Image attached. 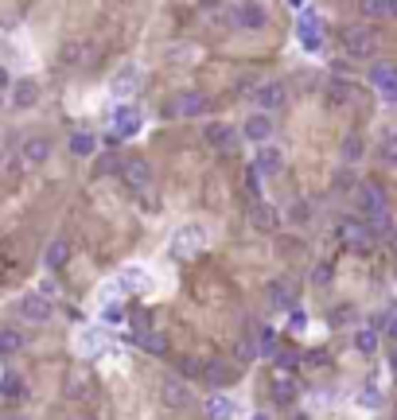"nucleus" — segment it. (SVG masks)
<instances>
[{
  "label": "nucleus",
  "instance_id": "nucleus-23",
  "mask_svg": "<svg viewBox=\"0 0 397 420\" xmlns=\"http://www.w3.org/2000/svg\"><path fill=\"white\" fill-rule=\"evenodd\" d=\"M43 261H47V269H63L66 261H70V242H51L47 245V253H43Z\"/></svg>",
  "mask_w": 397,
  "mask_h": 420
},
{
  "label": "nucleus",
  "instance_id": "nucleus-5",
  "mask_svg": "<svg viewBox=\"0 0 397 420\" xmlns=\"http://www.w3.org/2000/svg\"><path fill=\"white\" fill-rule=\"evenodd\" d=\"M206 94H198V90H187V94H179L176 102L168 105V113H179V117H203L206 113Z\"/></svg>",
  "mask_w": 397,
  "mask_h": 420
},
{
  "label": "nucleus",
  "instance_id": "nucleus-19",
  "mask_svg": "<svg viewBox=\"0 0 397 420\" xmlns=\"http://www.w3.org/2000/svg\"><path fill=\"white\" fill-rule=\"evenodd\" d=\"M47 156H51V140L47 136H28L23 140V160L28 163H47Z\"/></svg>",
  "mask_w": 397,
  "mask_h": 420
},
{
  "label": "nucleus",
  "instance_id": "nucleus-37",
  "mask_svg": "<svg viewBox=\"0 0 397 420\" xmlns=\"http://www.w3.org/2000/svg\"><path fill=\"white\" fill-rule=\"evenodd\" d=\"M272 358H277V366H280V370H288V374H292V366H296V350H277Z\"/></svg>",
  "mask_w": 397,
  "mask_h": 420
},
{
  "label": "nucleus",
  "instance_id": "nucleus-1",
  "mask_svg": "<svg viewBox=\"0 0 397 420\" xmlns=\"http://www.w3.org/2000/svg\"><path fill=\"white\" fill-rule=\"evenodd\" d=\"M343 47L346 55H354V59H370V55L378 51V36L370 23H351V28L343 31Z\"/></svg>",
  "mask_w": 397,
  "mask_h": 420
},
{
  "label": "nucleus",
  "instance_id": "nucleus-35",
  "mask_svg": "<svg viewBox=\"0 0 397 420\" xmlns=\"http://www.w3.org/2000/svg\"><path fill=\"white\" fill-rule=\"evenodd\" d=\"M230 377H234V374H230V370H218V362H214V366L206 370V382H211V385H226Z\"/></svg>",
  "mask_w": 397,
  "mask_h": 420
},
{
  "label": "nucleus",
  "instance_id": "nucleus-34",
  "mask_svg": "<svg viewBox=\"0 0 397 420\" xmlns=\"http://www.w3.org/2000/svg\"><path fill=\"white\" fill-rule=\"evenodd\" d=\"M362 156V140L359 136H346L343 140V160H359Z\"/></svg>",
  "mask_w": 397,
  "mask_h": 420
},
{
  "label": "nucleus",
  "instance_id": "nucleus-15",
  "mask_svg": "<svg viewBox=\"0 0 397 420\" xmlns=\"http://www.w3.org/2000/svg\"><path fill=\"white\" fill-rule=\"evenodd\" d=\"M253 94H258L261 109H280V105H285V86H280V82H261Z\"/></svg>",
  "mask_w": 397,
  "mask_h": 420
},
{
  "label": "nucleus",
  "instance_id": "nucleus-10",
  "mask_svg": "<svg viewBox=\"0 0 397 420\" xmlns=\"http://www.w3.org/2000/svg\"><path fill=\"white\" fill-rule=\"evenodd\" d=\"M160 397H164V405H168V409H187V405H191V393H187V385L179 382V377H164Z\"/></svg>",
  "mask_w": 397,
  "mask_h": 420
},
{
  "label": "nucleus",
  "instance_id": "nucleus-27",
  "mask_svg": "<svg viewBox=\"0 0 397 420\" xmlns=\"http://www.w3.org/2000/svg\"><path fill=\"white\" fill-rule=\"evenodd\" d=\"M132 90H137V67H125L113 78V94H132Z\"/></svg>",
  "mask_w": 397,
  "mask_h": 420
},
{
  "label": "nucleus",
  "instance_id": "nucleus-49",
  "mask_svg": "<svg viewBox=\"0 0 397 420\" xmlns=\"http://www.w3.org/2000/svg\"><path fill=\"white\" fill-rule=\"evenodd\" d=\"M393 385H397V374H393Z\"/></svg>",
  "mask_w": 397,
  "mask_h": 420
},
{
  "label": "nucleus",
  "instance_id": "nucleus-14",
  "mask_svg": "<svg viewBox=\"0 0 397 420\" xmlns=\"http://www.w3.org/2000/svg\"><path fill=\"white\" fill-rule=\"evenodd\" d=\"M140 129V117H137V109H129V105H121L117 113H113V136L117 140H129L132 133Z\"/></svg>",
  "mask_w": 397,
  "mask_h": 420
},
{
  "label": "nucleus",
  "instance_id": "nucleus-31",
  "mask_svg": "<svg viewBox=\"0 0 397 420\" xmlns=\"http://www.w3.org/2000/svg\"><path fill=\"white\" fill-rule=\"evenodd\" d=\"M354 347H359L362 354H374V350H378V335H374V327H370V331H359V335H354Z\"/></svg>",
  "mask_w": 397,
  "mask_h": 420
},
{
  "label": "nucleus",
  "instance_id": "nucleus-16",
  "mask_svg": "<svg viewBox=\"0 0 397 420\" xmlns=\"http://www.w3.org/2000/svg\"><path fill=\"white\" fill-rule=\"evenodd\" d=\"M269 303L272 308H292L296 303V284L292 280H272L269 284Z\"/></svg>",
  "mask_w": 397,
  "mask_h": 420
},
{
  "label": "nucleus",
  "instance_id": "nucleus-50",
  "mask_svg": "<svg viewBox=\"0 0 397 420\" xmlns=\"http://www.w3.org/2000/svg\"><path fill=\"white\" fill-rule=\"evenodd\" d=\"M393 253H397V245H393Z\"/></svg>",
  "mask_w": 397,
  "mask_h": 420
},
{
  "label": "nucleus",
  "instance_id": "nucleus-12",
  "mask_svg": "<svg viewBox=\"0 0 397 420\" xmlns=\"http://www.w3.org/2000/svg\"><path fill=\"white\" fill-rule=\"evenodd\" d=\"M198 245H203V230H198V226H187V230H179V234H176V242H171V253H176V257H191Z\"/></svg>",
  "mask_w": 397,
  "mask_h": 420
},
{
  "label": "nucleus",
  "instance_id": "nucleus-47",
  "mask_svg": "<svg viewBox=\"0 0 397 420\" xmlns=\"http://www.w3.org/2000/svg\"><path fill=\"white\" fill-rule=\"evenodd\" d=\"M8 420H23V416H8Z\"/></svg>",
  "mask_w": 397,
  "mask_h": 420
},
{
  "label": "nucleus",
  "instance_id": "nucleus-24",
  "mask_svg": "<svg viewBox=\"0 0 397 420\" xmlns=\"http://www.w3.org/2000/svg\"><path fill=\"white\" fill-rule=\"evenodd\" d=\"M269 133H272V121L269 117H250L245 121V140H269Z\"/></svg>",
  "mask_w": 397,
  "mask_h": 420
},
{
  "label": "nucleus",
  "instance_id": "nucleus-21",
  "mask_svg": "<svg viewBox=\"0 0 397 420\" xmlns=\"http://www.w3.org/2000/svg\"><path fill=\"white\" fill-rule=\"evenodd\" d=\"M0 397H4V401H23V397H28L23 377L20 374H4V377H0Z\"/></svg>",
  "mask_w": 397,
  "mask_h": 420
},
{
  "label": "nucleus",
  "instance_id": "nucleus-18",
  "mask_svg": "<svg viewBox=\"0 0 397 420\" xmlns=\"http://www.w3.org/2000/svg\"><path fill=\"white\" fill-rule=\"evenodd\" d=\"M39 102V86L31 78H23V82H16V90H12V105L16 109H31V105Z\"/></svg>",
  "mask_w": 397,
  "mask_h": 420
},
{
  "label": "nucleus",
  "instance_id": "nucleus-28",
  "mask_svg": "<svg viewBox=\"0 0 397 420\" xmlns=\"http://www.w3.org/2000/svg\"><path fill=\"white\" fill-rule=\"evenodd\" d=\"M140 347H144L148 354H168V339L156 335V331H144V335H140Z\"/></svg>",
  "mask_w": 397,
  "mask_h": 420
},
{
  "label": "nucleus",
  "instance_id": "nucleus-29",
  "mask_svg": "<svg viewBox=\"0 0 397 420\" xmlns=\"http://www.w3.org/2000/svg\"><path fill=\"white\" fill-rule=\"evenodd\" d=\"M206 416L211 420H230V401L226 397H211L206 401Z\"/></svg>",
  "mask_w": 397,
  "mask_h": 420
},
{
  "label": "nucleus",
  "instance_id": "nucleus-26",
  "mask_svg": "<svg viewBox=\"0 0 397 420\" xmlns=\"http://www.w3.org/2000/svg\"><path fill=\"white\" fill-rule=\"evenodd\" d=\"M70 152H74V156H94V152H97L94 133H74V136H70Z\"/></svg>",
  "mask_w": 397,
  "mask_h": 420
},
{
  "label": "nucleus",
  "instance_id": "nucleus-8",
  "mask_svg": "<svg viewBox=\"0 0 397 420\" xmlns=\"http://www.w3.org/2000/svg\"><path fill=\"white\" fill-rule=\"evenodd\" d=\"M206 144H211L214 152L230 156V152H238V133L230 125H206Z\"/></svg>",
  "mask_w": 397,
  "mask_h": 420
},
{
  "label": "nucleus",
  "instance_id": "nucleus-39",
  "mask_svg": "<svg viewBox=\"0 0 397 420\" xmlns=\"http://www.w3.org/2000/svg\"><path fill=\"white\" fill-rule=\"evenodd\" d=\"M292 222H312V207H308V203H296V207H292Z\"/></svg>",
  "mask_w": 397,
  "mask_h": 420
},
{
  "label": "nucleus",
  "instance_id": "nucleus-36",
  "mask_svg": "<svg viewBox=\"0 0 397 420\" xmlns=\"http://www.w3.org/2000/svg\"><path fill=\"white\" fill-rule=\"evenodd\" d=\"M110 171H121L117 156H102V160H97V176H110Z\"/></svg>",
  "mask_w": 397,
  "mask_h": 420
},
{
  "label": "nucleus",
  "instance_id": "nucleus-9",
  "mask_svg": "<svg viewBox=\"0 0 397 420\" xmlns=\"http://www.w3.org/2000/svg\"><path fill=\"white\" fill-rule=\"evenodd\" d=\"M121 179H125L132 191H144V187L152 183V168H148L144 160H125L121 163Z\"/></svg>",
  "mask_w": 397,
  "mask_h": 420
},
{
  "label": "nucleus",
  "instance_id": "nucleus-6",
  "mask_svg": "<svg viewBox=\"0 0 397 420\" xmlns=\"http://www.w3.org/2000/svg\"><path fill=\"white\" fill-rule=\"evenodd\" d=\"M51 300H47V296H39V292H31V296H23L20 300V316L28 319V323H47V319H51Z\"/></svg>",
  "mask_w": 397,
  "mask_h": 420
},
{
  "label": "nucleus",
  "instance_id": "nucleus-7",
  "mask_svg": "<svg viewBox=\"0 0 397 420\" xmlns=\"http://www.w3.org/2000/svg\"><path fill=\"white\" fill-rule=\"evenodd\" d=\"M370 82L382 90V97L397 102V67L393 63H374V67H370Z\"/></svg>",
  "mask_w": 397,
  "mask_h": 420
},
{
  "label": "nucleus",
  "instance_id": "nucleus-13",
  "mask_svg": "<svg viewBox=\"0 0 397 420\" xmlns=\"http://www.w3.org/2000/svg\"><path fill=\"white\" fill-rule=\"evenodd\" d=\"M296 393H300L296 389V377L288 374V370H277V374H272V397H277L280 405H292Z\"/></svg>",
  "mask_w": 397,
  "mask_h": 420
},
{
  "label": "nucleus",
  "instance_id": "nucleus-3",
  "mask_svg": "<svg viewBox=\"0 0 397 420\" xmlns=\"http://www.w3.org/2000/svg\"><path fill=\"white\" fill-rule=\"evenodd\" d=\"M296 39H300L308 51H319V43H324V23H319L316 12H300V20H296Z\"/></svg>",
  "mask_w": 397,
  "mask_h": 420
},
{
  "label": "nucleus",
  "instance_id": "nucleus-42",
  "mask_svg": "<svg viewBox=\"0 0 397 420\" xmlns=\"http://www.w3.org/2000/svg\"><path fill=\"white\" fill-rule=\"evenodd\" d=\"M386 335H390V339H397V316H390V323H386Z\"/></svg>",
  "mask_w": 397,
  "mask_h": 420
},
{
  "label": "nucleus",
  "instance_id": "nucleus-4",
  "mask_svg": "<svg viewBox=\"0 0 397 420\" xmlns=\"http://www.w3.org/2000/svg\"><path fill=\"white\" fill-rule=\"evenodd\" d=\"M335 237H339L343 245H351V249H366V245H370V230L362 226V222H354V218H343V222H339V226H335Z\"/></svg>",
  "mask_w": 397,
  "mask_h": 420
},
{
  "label": "nucleus",
  "instance_id": "nucleus-44",
  "mask_svg": "<svg viewBox=\"0 0 397 420\" xmlns=\"http://www.w3.org/2000/svg\"><path fill=\"white\" fill-rule=\"evenodd\" d=\"M390 12H393V16H397V0H390Z\"/></svg>",
  "mask_w": 397,
  "mask_h": 420
},
{
  "label": "nucleus",
  "instance_id": "nucleus-41",
  "mask_svg": "<svg viewBox=\"0 0 397 420\" xmlns=\"http://www.w3.org/2000/svg\"><path fill=\"white\" fill-rule=\"evenodd\" d=\"M331 97H335V102H343V97H346V82H335V90H331Z\"/></svg>",
  "mask_w": 397,
  "mask_h": 420
},
{
  "label": "nucleus",
  "instance_id": "nucleus-20",
  "mask_svg": "<svg viewBox=\"0 0 397 420\" xmlns=\"http://www.w3.org/2000/svg\"><path fill=\"white\" fill-rule=\"evenodd\" d=\"M250 222L258 230H277V222H280V214H277V207H269V203H253V210H250Z\"/></svg>",
  "mask_w": 397,
  "mask_h": 420
},
{
  "label": "nucleus",
  "instance_id": "nucleus-22",
  "mask_svg": "<svg viewBox=\"0 0 397 420\" xmlns=\"http://www.w3.org/2000/svg\"><path fill=\"white\" fill-rule=\"evenodd\" d=\"M23 350V335L16 327H0V358H12Z\"/></svg>",
  "mask_w": 397,
  "mask_h": 420
},
{
  "label": "nucleus",
  "instance_id": "nucleus-46",
  "mask_svg": "<svg viewBox=\"0 0 397 420\" xmlns=\"http://www.w3.org/2000/svg\"><path fill=\"white\" fill-rule=\"evenodd\" d=\"M253 420H269V416H261V413H258V416H253Z\"/></svg>",
  "mask_w": 397,
  "mask_h": 420
},
{
  "label": "nucleus",
  "instance_id": "nucleus-11",
  "mask_svg": "<svg viewBox=\"0 0 397 420\" xmlns=\"http://www.w3.org/2000/svg\"><path fill=\"white\" fill-rule=\"evenodd\" d=\"M234 20H238V28H250V31H261V28H265V8L258 4V0H245V4H238Z\"/></svg>",
  "mask_w": 397,
  "mask_h": 420
},
{
  "label": "nucleus",
  "instance_id": "nucleus-30",
  "mask_svg": "<svg viewBox=\"0 0 397 420\" xmlns=\"http://www.w3.org/2000/svg\"><path fill=\"white\" fill-rule=\"evenodd\" d=\"M258 347H261V354H277V331H272V327H261L258 331Z\"/></svg>",
  "mask_w": 397,
  "mask_h": 420
},
{
  "label": "nucleus",
  "instance_id": "nucleus-17",
  "mask_svg": "<svg viewBox=\"0 0 397 420\" xmlns=\"http://www.w3.org/2000/svg\"><path fill=\"white\" fill-rule=\"evenodd\" d=\"M253 168L261 171V176H277L280 168H285V156H280V148H258V163H253Z\"/></svg>",
  "mask_w": 397,
  "mask_h": 420
},
{
  "label": "nucleus",
  "instance_id": "nucleus-25",
  "mask_svg": "<svg viewBox=\"0 0 397 420\" xmlns=\"http://www.w3.org/2000/svg\"><path fill=\"white\" fill-rule=\"evenodd\" d=\"M359 12L370 16V20H386V16H393L390 12V0H359Z\"/></svg>",
  "mask_w": 397,
  "mask_h": 420
},
{
  "label": "nucleus",
  "instance_id": "nucleus-48",
  "mask_svg": "<svg viewBox=\"0 0 397 420\" xmlns=\"http://www.w3.org/2000/svg\"><path fill=\"white\" fill-rule=\"evenodd\" d=\"M393 420H397V409H393Z\"/></svg>",
  "mask_w": 397,
  "mask_h": 420
},
{
  "label": "nucleus",
  "instance_id": "nucleus-43",
  "mask_svg": "<svg viewBox=\"0 0 397 420\" xmlns=\"http://www.w3.org/2000/svg\"><path fill=\"white\" fill-rule=\"evenodd\" d=\"M4 86H8V74H4V70H0V90H4Z\"/></svg>",
  "mask_w": 397,
  "mask_h": 420
},
{
  "label": "nucleus",
  "instance_id": "nucleus-38",
  "mask_svg": "<svg viewBox=\"0 0 397 420\" xmlns=\"http://www.w3.org/2000/svg\"><path fill=\"white\" fill-rule=\"evenodd\" d=\"M261 347H258V343H253V339H242V343H238V358H242V362H250L253 358V354H258Z\"/></svg>",
  "mask_w": 397,
  "mask_h": 420
},
{
  "label": "nucleus",
  "instance_id": "nucleus-32",
  "mask_svg": "<svg viewBox=\"0 0 397 420\" xmlns=\"http://www.w3.org/2000/svg\"><path fill=\"white\" fill-rule=\"evenodd\" d=\"M378 152H382L386 163H397V133H386L382 144H378Z\"/></svg>",
  "mask_w": 397,
  "mask_h": 420
},
{
  "label": "nucleus",
  "instance_id": "nucleus-45",
  "mask_svg": "<svg viewBox=\"0 0 397 420\" xmlns=\"http://www.w3.org/2000/svg\"><path fill=\"white\" fill-rule=\"evenodd\" d=\"M390 366H393V374H397V354H393V362H390Z\"/></svg>",
  "mask_w": 397,
  "mask_h": 420
},
{
  "label": "nucleus",
  "instance_id": "nucleus-33",
  "mask_svg": "<svg viewBox=\"0 0 397 420\" xmlns=\"http://www.w3.org/2000/svg\"><path fill=\"white\" fill-rule=\"evenodd\" d=\"M359 405H366V409H382V393H378L374 385H370V389H362V393H359Z\"/></svg>",
  "mask_w": 397,
  "mask_h": 420
},
{
  "label": "nucleus",
  "instance_id": "nucleus-2",
  "mask_svg": "<svg viewBox=\"0 0 397 420\" xmlns=\"http://www.w3.org/2000/svg\"><path fill=\"white\" fill-rule=\"evenodd\" d=\"M362 210H366V218L374 222L378 230L390 226V207H386V191L378 183H366L362 187Z\"/></svg>",
  "mask_w": 397,
  "mask_h": 420
},
{
  "label": "nucleus",
  "instance_id": "nucleus-40",
  "mask_svg": "<svg viewBox=\"0 0 397 420\" xmlns=\"http://www.w3.org/2000/svg\"><path fill=\"white\" fill-rule=\"evenodd\" d=\"M125 284H129V288H140V284H144V276H140V269H125Z\"/></svg>",
  "mask_w": 397,
  "mask_h": 420
}]
</instances>
